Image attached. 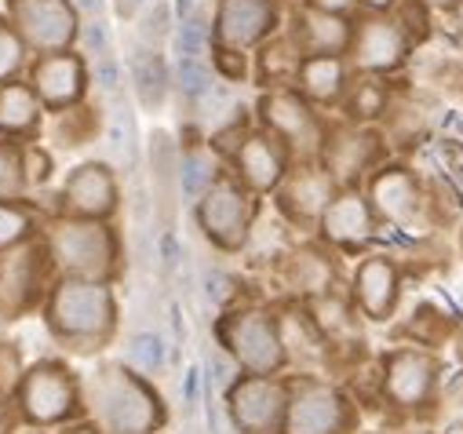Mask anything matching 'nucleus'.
<instances>
[{
  "instance_id": "obj_40",
  "label": "nucleus",
  "mask_w": 463,
  "mask_h": 434,
  "mask_svg": "<svg viewBox=\"0 0 463 434\" xmlns=\"http://www.w3.org/2000/svg\"><path fill=\"white\" fill-rule=\"evenodd\" d=\"M212 70H215V77L222 80V84H245V80H252V55H241V52H230V48H219V44H212Z\"/></svg>"
},
{
  "instance_id": "obj_36",
  "label": "nucleus",
  "mask_w": 463,
  "mask_h": 434,
  "mask_svg": "<svg viewBox=\"0 0 463 434\" xmlns=\"http://www.w3.org/2000/svg\"><path fill=\"white\" fill-rule=\"evenodd\" d=\"M197 285L204 288V299L212 310H230V307H238L241 303V292H238V281L230 278L222 267H201V278Z\"/></svg>"
},
{
  "instance_id": "obj_23",
  "label": "nucleus",
  "mask_w": 463,
  "mask_h": 434,
  "mask_svg": "<svg viewBox=\"0 0 463 434\" xmlns=\"http://www.w3.org/2000/svg\"><path fill=\"white\" fill-rule=\"evenodd\" d=\"M354 77L358 73L346 55H303L296 73V91L317 110H339Z\"/></svg>"
},
{
  "instance_id": "obj_50",
  "label": "nucleus",
  "mask_w": 463,
  "mask_h": 434,
  "mask_svg": "<svg viewBox=\"0 0 463 434\" xmlns=\"http://www.w3.org/2000/svg\"><path fill=\"white\" fill-rule=\"evenodd\" d=\"M201 8H197V0H175L172 5V15H175V23H186V19H194Z\"/></svg>"
},
{
  "instance_id": "obj_42",
  "label": "nucleus",
  "mask_w": 463,
  "mask_h": 434,
  "mask_svg": "<svg viewBox=\"0 0 463 434\" xmlns=\"http://www.w3.org/2000/svg\"><path fill=\"white\" fill-rule=\"evenodd\" d=\"M77 48L84 52V59L106 55V52L113 48V37H109L106 19H84V23H80V41H77Z\"/></svg>"
},
{
  "instance_id": "obj_48",
  "label": "nucleus",
  "mask_w": 463,
  "mask_h": 434,
  "mask_svg": "<svg viewBox=\"0 0 463 434\" xmlns=\"http://www.w3.org/2000/svg\"><path fill=\"white\" fill-rule=\"evenodd\" d=\"M73 8L80 12V19H102L106 0H73Z\"/></svg>"
},
{
  "instance_id": "obj_34",
  "label": "nucleus",
  "mask_w": 463,
  "mask_h": 434,
  "mask_svg": "<svg viewBox=\"0 0 463 434\" xmlns=\"http://www.w3.org/2000/svg\"><path fill=\"white\" fill-rule=\"evenodd\" d=\"M30 62H33L30 44H26V41H23V33L8 23V15L0 12V84L26 80Z\"/></svg>"
},
{
  "instance_id": "obj_18",
  "label": "nucleus",
  "mask_w": 463,
  "mask_h": 434,
  "mask_svg": "<svg viewBox=\"0 0 463 434\" xmlns=\"http://www.w3.org/2000/svg\"><path fill=\"white\" fill-rule=\"evenodd\" d=\"M292 165H296L292 150H288L278 136H270V132H263V128L256 125V128L241 139V146L230 154L226 172L234 175L245 190H252V193L263 201V197H274V193L281 190V183L288 179Z\"/></svg>"
},
{
  "instance_id": "obj_25",
  "label": "nucleus",
  "mask_w": 463,
  "mask_h": 434,
  "mask_svg": "<svg viewBox=\"0 0 463 434\" xmlns=\"http://www.w3.org/2000/svg\"><path fill=\"white\" fill-rule=\"evenodd\" d=\"M44 102L30 88V80L0 84V139L8 143H37L44 132Z\"/></svg>"
},
{
  "instance_id": "obj_46",
  "label": "nucleus",
  "mask_w": 463,
  "mask_h": 434,
  "mask_svg": "<svg viewBox=\"0 0 463 434\" xmlns=\"http://www.w3.org/2000/svg\"><path fill=\"white\" fill-rule=\"evenodd\" d=\"M402 0H358V8L365 15H394Z\"/></svg>"
},
{
  "instance_id": "obj_1",
  "label": "nucleus",
  "mask_w": 463,
  "mask_h": 434,
  "mask_svg": "<svg viewBox=\"0 0 463 434\" xmlns=\"http://www.w3.org/2000/svg\"><path fill=\"white\" fill-rule=\"evenodd\" d=\"M84 416L102 434H157L168 423V409L150 376L125 362H106L80 380Z\"/></svg>"
},
{
  "instance_id": "obj_52",
  "label": "nucleus",
  "mask_w": 463,
  "mask_h": 434,
  "mask_svg": "<svg viewBox=\"0 0 463 434\" xmlns=\"http://www.w3.org/2000/svg\"><path fill=\"white\" fill-rule=\"evenodd\" d=\"M423 5H427L430 12H456L463 0H423Z\"/></svg>"
},
{
  "instance_id": "obj_5",
  "label": "nucleus",
  "mask_w": 463,
  "mask_h": 434,
  "mask_svg": "<svg viewBox=\"0 0 463 434\" xmlns=\"http://www.w3.org/2000/svg\"><path fill=\"white\" fill-rule=\"evenodd\" d=\"M194 223L212 252L219 256H241L256 234L263 204L252 190H245L230 172H222L194 204Z\"/></svg>"
},
{
  "instance_id": "obj_37",
  "label": "nucleus",
  "mask_w": 463,
  "mask_h": 434,
  "mask_svg": "<svg viewBox=\"0 0 463 434\" xmlns=\"http://www.w3.org/2000/svg\"><path fill=\"white\" fill-rule=\"evenodd\" d=\"M88 66H91V84H95V91L102 95V99H121L125 95V62L118 59V52H106V55H99V59H88Z\"/></svg>"
},
{
  "instance_id": "obj_13",
  "label": "nucleus",
  "mask_w": 463,
  "mask_h": 434,
  "mask_svg": "<svg viewBox=\"0 0 463 434\" xmlns=\"http://www.w3.org/2000/svg\"><path fill=\"white\" fill-rule=\"evenodd\" d=\"M8 23L23 33L33 55L70 52L80 41V12L73 0H5Z\"/></svg>"
},
{
  "instance_id": "obj_30",
  "label": "nucleus",
  "mask_w": 463,
  "mask_h": 434,
  "mask_svg": "<svg viewBox=\"0 0 463 434\" xmlns=\"http://www.w3.org/2000/svg\"><path fill=\"white\" fill-rule=\"evenodd\" d=\"M339 110H343V121L365 125V128H376L380 121H387L394 110V91L387 77H354Z\"/></svg>"
},
{
  "instance_id": "obj_19",
  "label": "nucleus",
  "mask_w": 463,
  "mask_h": 434,
  "mask_svg": "<svg viewBox=\"0 0 463 434\" xmlns=\"http://www.w3.org/2000/svg\"><path fill=\"white\" fill-rule=\"evenodd\" d=\"M339 193V183L328 175L321 161H296L281 190L274 193L278 215L296 231H317L325 208Z\"/></svg>"
},
{
  "instance_id": "obj_38",
  "label": "nucleus",
  "mask_w": 463,
  "mask_h": 434,
  "mask_svg": "<svg viewBox=\"0 0 463 434\" xmlns=\"http://www.w3.org/2000/svg\"><path fill=\"white\" fill-rule=\"evenodd\" d=\"M23 172H26L30 197H37L55 179V157H52V150L41 139L37 143H23Z\"/></svg>"
},
{
  "instance_id": "obj_35",
  "label": "nucleus",
  "mask_w": 463,
  "mask_h": 434,
  "mask_svg": "<svg viewBox=\"0 0 463 434\" xmlns=\"http://www.w3.org/2000/svg\"><path fill=\"white\" fill-rule=\"evenodd\" d=\"M19 197H30L23 172V143L0 139V201H19Z\"/></svg>"
},
{
  "instance_id": "obj_32",
  "label": "nucleus",
  "mask_w": 463,
  "mask_h": 434,
  "mask_svg": "<svg viewBox=\"0 0 463 434\" xmlns=\"http://www.w3.org/2000/svg\"><path fill=\"white\" fill-rule=\"evenodd\" d=\"M132 88H136V99L146 106V110H161V106L168 102L175 84H172V70H168L161 52L139 48V55L132 59Z\"/></svg>"
},
{
  "instance_id": "obj_11",
  "label": "nucleus",
  "mask_w": 463,
  "mask_h": 434,
  "mask_svg": "<svg viewBox=\"0 0 463 434\" xmlns=\"http://www.w3.org/2000/svg\"><path fill=\"white\" fill-rule=\"evenodd\" d=\"M292 383L285 376H249L241 373L222 394V409L238 434H281Z\"/></svg>"
},
{
  "instance_id": "obj_22",
  "label": "nucleus",
  "mask_w": 463,
  "mask_h": 434,
  "mask_svg": "<svg viewBox=\"0 0 463 434\" xmlns=\"http://www.w3.org/2000/svg\"><path fill=\"white\" fill-rule=\"evenodd\" d=\"M434 383H438V365L427 351L405 347L394 351L383 365V394L398 409H423L434 394Z\"/></svg>"
},
{
  "instance_id": "obj_21",
  "label": "nucleus",
  "mask_w": 463,
  "mask_h": 434,
  "mask_svg": "<svg viewBox=\"0 0 463 434\" xmlns=\"http://www.w3.org/2000/svg\"><path fill=\"white\" fill-rule=\"evenodd\" d=\"M402 299V267L387 252H365L351 274V303L369 321H387Z\"/></svg>"
},
{
  "instance_id": "obj_20",
  "label": "nucleus",
  "mask_w": 463,
  "mask_h": 434,
  "mask_svg": "<svg viewBox=\"0 0 463 434\" xmlns=\"http://www.w3.org/2000/svg\"><path fill=\"white\" fill-rule=\"evenodd\" d=\"M365 193H369L383 227H398V231L412 227L416 215L423 212V186H420L416 172L398 161H383L365 179Z\"/></svg>"
},
{
  "instance_id": "obj_31",
  "label": "nucleus",
  "mask_w": 463,
  "mask_h": 434,
  "mask_svg": "<svg viewBox=\"0 0 463 434\" xmlns=\"http://www.w3.org/2000/svg\"><path fill=\"white\" fill-rule=\"evenodd\" d=\"M52 212H41L30 197H19V201H0V256L19 249V245H30L41 238L44 231V220Z\"/></svg>"
},
{
  "instance_id": "obj_9",
  "label": "nucleus",
  "mask_w": 463,
  "mask_h": 434,
  "mask_svg": "<svg viewBox=\"0 0 463 434\" xmlns=\"http://www.w3.org/2000/svg\"><path fill=\"white\" fill-rule=\"evenodd\" d=\"M55 274L41 238L0 256V321H19L44 307Z\"/></svg>"
},
{
  "instance_id": "obj_14",
  "label": "nucleus",
  "mask_w": 463,
  "mask_h": 434,
  "mask_svg": "<svg viewBox=\"0 0 463 434\" xmlns=\"http://www.w3.org/2000/svg\"><path fill=\"white\" fill-rule=\"evenodd\" d=\"M26 80L37 91V99L44 102V110L52 118H59V114H70V110H77V106L88 102L91 66H88L80 48L48 52V55H33V62L26 70Z\"/></svg>"
},
{
  "instance_id": "obj_7",
  "label": "nucleus",
  "mask_w": 463,
  "mask_h": 434,
  "mask_svg": "<svg viewBox=\"0 0 463 434\" xmlns=\"http://www.w3.org/2000/svg\"><path fill=\"white\" fill-rule=\"evenodd\" d=\"M252 118L263 132L278 136L296 161H317L325 136H328V118L310 106L296 88H274V91H260Z\"/></svg>"
},
{
  "instance_id": "obj_2",
  "label": "nucleus",
  "mask_w": 463,
  "mask_h": 434,
  "mask_svg": "<svg viewBox=\"0 0 463 434\" xmlns=\"http://www.w3.org/2000/svg\"><path fill=\"white\" fill-rule=\"evenodd\" d=\"M44 329L55 344L91 354L102 351L121 329V299L113 285L102 281H80V278H55L44 307Z\"/></svg>"
},
{
  "instance_id": "obj_44",
  "label": "nucleus",
  "mask_w": 463,
  "mask_h": 434,
  "mask_svg": "<svg viewBox=\"0 0 463 434\" xmlns=\"http://www.w3.org/2000/svg\"><path fill=\"white\" fill-rule=\"evenodd\" d=\"M197 405H204V373L201 365H190L183 376V409L194 412Z\"/></svg>"
},
{
  "instance_id": "obj_49",
  "label": "nucleus",
  "mask_w": 463,
  "mask_h": 434,
  "mask_svg": "<svg viewBox=\"0 0 463 434\" xmlns=\"http://www.w3.org/2000/svg\"><path fill=\"white\" fill-rule=\"evenodd\" d=\"M168 317H172V333H175L172 347H183V344H186V321H183V310H179V307H172V310H168Z\"/></svg>"
},
{
  "instance_id": "obj_33",
  "label": "nucleus",
  "mask_w": 463,
  "mask_h": 434,
  "mask_svg": "<svg viewBox=\"0 0 463 434\" xmlns=\"http://www.w3.org/2000/svg\"><path fill=\"white\" fill-rule=\"evenodd\" d=\"M172 344L161 336V333H154V329H139V333H132L128 336V347H125V358H128V365L136 369V373H143V376H150V380H157L165 369H168V362H172Z\"/></svg>"
},
{
  "instance_id": "obj_3",
  "label": "nucleus",
  "mask_w": 463,
  "mask_h": 434,
  "mask_svg": "<svg viewBox=\"0 0 463 434\" xmlns=\"http://www.w3.org/2000/svg\"><path fill=\"white\" fill-rule=\"evenodd\" d=\"M41 245L55 278L102 285H118L125 278V238L113 223L52 212L41 231Z\"/></svg>"
},
{
  "instance_id": "obj_15",
  "label": "nucleus",
  "mask_w": 463,
  "mask_h": 434,
  "mask_svg": "<svg viewBox=\"0 0 463 434\" xmlns=\"http://www.w3.org/2000/svg\"><path fill=\"white\" fill-rule=\"evenodd\" d=\"M416 41L398 23V15H362L354 19V44H351V66L358 77H394L405 70Z\"/></svg>"
},
{
  "instance_id": "obj_10",
  "label": "nucleus",
  "mask_w": 463,
  "mask_h": 434,
  "mask_svg": "<svg viewBox=\"0 0 463 434\" xmlns=\"http://www.w3.org/2000/svg\"><path fill=\"white\" fill-rule=\"evenodd\" d=\"M317 161L339 186H365V179L387 161V136L380 128L332 121Z\"/></svg>"
},
{
  "instance_id": "obj_12",
  "label": "nucleus",
  "mask_w": 463,
  "mask_h": 434,
  "mask_svg": "<svg viewBox=\"0 0 463 434\" xmlns=\"http://www.w3.org/2000/svg\"><path fill=\"white\" fill-rule=\"evenodd\" d=\"M354 427V405L335 383L303 376L292 380L281 434H346Z\"/></svg>"
},
{
  "instance_id": "obj_51",
  "label": "nucleus",
  "mask_w": 463,
  "mask_h": 434,
  "mask_svg": "<svg viewBox=\"0 0 463 434\" xmlns=\"http://www.w3.org/2000/svg\"><path fill=\"white\" fill-rule=\"evenodd\" d=\"M62 434H102V430H99V427H95L88 416H80V420L66 423V427H62Z\"/></svg>"
},
{
  "instance_id": "obj_24",
  "label": "nucleus",
  "mask_w": 463,
  "mask_h": 434,
  "mask_svg": "<svg viewBox=\"0 0 463 434\" xmlns=\"http://www.w3.org/2000/svg\"><path fill=\"white\" fill-rule=\"evenodd\" d=\"M285 30L296 37L303 55H351V44H354V15H335L310 5H303L292 26Z\"/></svg>"
},
{
  "instance_id": "obj_39",
  "label": "nucleus",
  "mask_w": 463,
  "mask_h": 434,
  "mask_svg": "<svg viewBox=\"0 0 463 434\" xmlns=\"http://www.w3.org/2000/svg\"><path fill=\"white\" fill-rule=\"evenodd\" d=\"M172 26H175V15L168 5H146L139 12V48L161 52V44L172 37Z\"/></svg>"
},
{
  "instance_id": "obj_43",
  "label": "nucleus",
  "mask_w": 463,
  "mask_h": 434,
  "mask_svg": "<svg viewBox=\"0 0 463 434\" xmlns=\"http://www.w3.org/2000/svg\"><path fill=\"white\" fill-rule=\"evenodd\" d=\"M204 427H208V434H238V427L230 423V416L222 409V398L208 394V391H204Z\"/></svg>"
},
{
  "instance_id": "obj_28",
  "label": "nucleus",
  "mask_w": 463,
  "mask_h": 434,
  "mask_svg": "<svg viewBox=\"0 0 463 434\" xmlns=\"http://www.w3.org/2000/svg\"><path fill=\"white\" fill-rule=\"evenodd\" d=\"M226 172V165L215 157V150L204 143V136H194V139H179V201L183 204H194L219 175Z\"/></svg>"
},
{
  "instance_id": "obj_4",
  "label": "nucleus",
  "mask_w": 463,
  "mask_h": 434,
  "mask_svg": "<svg viewBox=\"0 0 463 434\" xmlns=\"http://www.w3.org/2000/svg\"><path fill=\"white\" fill-rule=\"evenodd\" d=\"M215 344L249 376H281L288 365L278 310L263 303H238L215 317Z\"/></svg>"
},
{
  "instance_id": "obj_17",
  "label": "nucleus",
  "mask_w": 463,
  "mask_h": 434,
  "mask_svg": "<svg viewBox=\"0 0 463 434\" xmlns=\"http://www.w3.org/2000/svg\"><path fill=\"white\" fill-rule=\"evenodd\" d=\"M380 215L365 193V186H339L332 204L325 208L314 241L332 252H365L380 234Z\"/></svg>"
},
{
  "instance_id": "obj_41",
  "label": "nucleus",
  "mask_w": 463,
  "mask_h": 434,
  "mask_svg": "<svg viewBox=\"0 0 463 434\" xmlns=\"http://www.w3.org/2000/svg\"><path fill=\"white\" fill-rule=\"evenodd\" d=\"M95 114H99V110H95ZM95 114L88 110V102H84V106H77V110L55 118V128L62 132L66 146H84V143L99 132V118H95Z\"/></svg>"
},
{
  "instance_id": "obj_27",
  "label": "nucleus",
  "mask_w": 463,
  "mask_h": 434,
  "mask_svg": "<svg viewBox=\"0 0 463 434\" xmlns=\"http://www.w3.org/2000/svg\"><path fill=\"white\" fill-rule=\"evenodd\" d=\"M303 62V48L296 44V37L288 30H281L278 37H270L260 52H252V84L260 91H274V88H296V73Z\"/></svg>"
},
{
  "instance_id": "obj_45",
  "label": "nucleus",
  "mask_w": 463,
  "mask_h": 434,
  "mask_svg": "<svg viewBox=\"0 0 463 434\" xmlns=\"http://www.w3.org/2000/svg\"><path fill=\"white\" fill-rule=\"evenodd\" d=\"M310 8H321V12H335V15H354L358 12V0H303Z\"/></svg>"
},
{
  "instance_id": "obj_16",
  "label": "nucleus",
  "mask_w": 463,
  "mask_h": 434,
  "mask_svg": "<svg viewBox=\"0 0 463 434\" xmlns=\"http://www.w3.org/2000/svg\"><path fill=\"white\" fill-rule=\"evenodd\" d=\"M281 30L285 26H281L278 0H215L212 44H219V48L252 55Z\"/></svg>"
},
{
  "instance_id": "obj_53",
  "label": "nucleus",
  "mask_w": 463,
  "mask_h": 434,
  "mask_svg": "<svg viewBox=\"0 0 463 434\" xmlns=\"http://www.w3.org/2000/svg\"><path fill=\"white\" fill-rule=\"evenodd\" d=\"M33 434H44V430H33Z\"/></svg>"
},
{
  "instance_id": "obj_47",
  "label": "nucleus",
  "mask_w": 463,
  "mask_h": 434,
  "mask_svg": "<svg viewBox=\"0 0 463 434\" xmlns=\"http://www.w3.org/2000/svg\"><path fill=\"white\" fill-rule=\"evenodd\" d=\"M15 420H19V416H15V401H12L8 394H0V434H8Z\"/></svg>"
},
{
  "instance_id": "obj_29",
  "label": "nucleus",
  "mask_w": 463,
  "mask_h": 434,
  "mask_svg": "<svg viewBox=\"0 0 463 434\" xmlns=\"http://www.w3.org/2000/svg\"><path fill=\"white\" fill-rule=\"evenodd\" d=\"M278 325H281V344L288 354V365H310L317 358H325V336L314 325L307 303H288L285 310H278Z\"/></svg>"
},
{
  "instance_id": "obj_6",
  "label": "nucleus",
  "mask_w": 463,
  "mask_h": 434,
  "mask_svg": "<svg viewBox=\"0 0 463 434\" xmlns=\"http://www.w3.org/2000/svg\"><path fill=\"white\" fill-rule=\"evenodd\" d=\"M15 416L19 423L33 427V430H62L66 423L84 416V394H80V380L77 373L59 362V358H41L33 365H26V373L19 376L15 391Z\"/></svg>"
},
{
  "instance_id": "obj_26",
  "label": "nucleus",
  "mask_w": 463,
  "mask_h": 434,
  "mask_svg": "<svg viewBox=\"0 0 463 434\" xmlns=\"http://www.w3.org/2000/svg\"><path fill=\"white\" fill-rule=\"evenodd\" d=\"M281 259H285L281 270H285L292 292H296L303 303L335 292V288H332V285H335V263H332L335 256H332V249H325L321 241H314V245H299V249L285 252Z\"/></svg>"
},
{
  "instance_id": "obj_8",
  "label": "nucleus",
  "mask_w": 463,
  "mask_h": 434,
  "mask_svg": "<svg viewBox=\"0 0 463 434\" xmlns=\"http://www.w3.org/2000/svg\"><path fill=\"white\" fill-rule=\"evenodd\" d=\"M55 208L62 215H80V220H102L113 223L121 215V172L109 161H80L66 172V179L55 190Z\"/></svg>"
}]
</instances>
